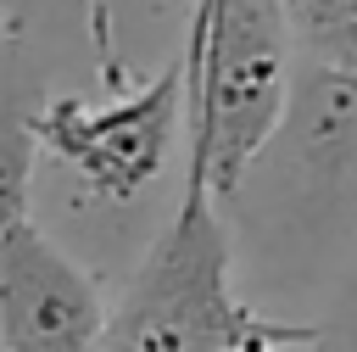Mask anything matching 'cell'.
<instances>
[{"instance_id": "1", "label": "cell", "mask_w": 357, "mask_h": 352, "mask_svg": "<svg viewBox=\"0 0 357 352\" xmlns=\"http://www.w3.org/2000/svg\"><path fill=\"white\" fill-rule=\"evenodd\" d=\"M184 173H201L218 201H234L251 168L279 140L296 101L301 45L290 0H195L184 28Z\"/></svg>"}, {"instance_id": "2", "label": "cell", "mask_w": 357, "mask_h": 352, "mask_svg": "<svg viewBox=\"0 0 357 352\" xmlns=\"http://www.w3.org/2000/svg\"><path fill=\"white\" fill-rule=\"evenodd\" d=\"M201 173H184L178 212L162 223L134 279L112 302L100 352H234L251 341H324L318 324H290L234 291V235Z\"/></svg>"}, {"instance_id": "3", "label": "cell", "mask_w": 357, "mask_h": 352, "mask_svg": "<svg viewBox=\"0 0 357 352\" xmlns=\"http://www.w3.org/2000/svg\"><path fill=\"white\" fill-rule=\"evenodd\" d=\"M190 123V61L184 39L167 56V67L128 101L84 106L78 95H56L33 112L39 151L73 168L100 201H134L156 184V173L173 156V140Z\"/></svg>"}, {"instance_id": "4", "label": "cell", "mask_w": 357, "mask_h": 352, "mask_svg": "<svg viewBox=\"0 0 357 352\" xmlns=\"http://www.w3.org/2000/svg\"><path fill=\"white\" fill-rule=\"evenodd\" d=\"M106 296L33 218L0 235V341L6 352H100Z\"/></svg>"}, {"instance_id": "5", "label": "cell", "mask_w": 357, "mask_h": 352, "mask_svg": "<svg viewBox=\"0 0 357 352\" xmlns=\"http://www.w3.org/2000/svg\"><path fill=\"white\" fill-rule=\"evenodd\" d=\"M301 61L357 73V0H296L290 6Z\"/></svg>"}, {"instance_id": "6", "label": "cell", "mask_w": 357, "mask_h": 352, "mask_svg": "<svg viewBox=\"0 0 357 352\" xmlns=\"http://www.w3.org/2000/svg\"><path fill=\"white\" fill-rule=\"evenodd\" d=\"M33 156H39V134L33 117L0 106V235L28 223V196H33Z\"/></svg>"}, {"instance_id": "7", "label": "cell", "mask_w": 357, "mask_h": 352, "mask_svg": "<svg viewBox=\"0 0 357 352\" xmlns=\"http://www.w3.org/2000/svg\"><path fill=\"white\" fill-rule=\"evenodd\" d=\"M324 341H251V346H234V352H318Z\"/></svg>"}, {"instance_id": "8", "label": "cell", "mask_w": 357, "mask_h": 352, "mask_svg": "<svg viewBox=\"0 0 357 352\" xmlns=\"http://www.w3.org/2000/svg\"><path fill=\"white\" fill-rule=\"evenodd\" d=\"M351 307H357V274H351Z\"/></svg>"}, {"instance_id": "9", "label": "cell", "mask_w": 357, "mask_h": 352, "mask_svg": "<svg viewBox=\"0 0 357 352\" xmlns=\"http://www.w3.org/2000/svg\"><path fill=\"white\" fill-rule=\"evenodd\" d=\"M0 352H6V341H0Z\"/></svg>"}, {"instance_id": "10", "label": "cell", "mask_w": 357, "mask_h": 352, "mask_svg": "<svg viewBox=\"0 0 357 352\" xmlns=\"http://www.w3.org/2000/svg\"><path fill=\"white\" fill-rule=\"evenodd\" d=\"M290 6H296V0H290Z\"/></svg>"}]
</instances>
